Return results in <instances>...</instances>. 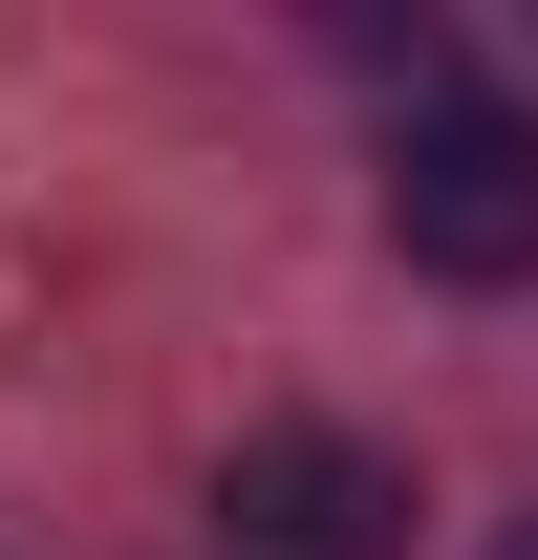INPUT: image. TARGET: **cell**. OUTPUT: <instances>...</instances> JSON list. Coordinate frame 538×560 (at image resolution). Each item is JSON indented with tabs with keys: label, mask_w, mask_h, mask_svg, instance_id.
Masks as SVG:
<instances>
[{
	"label": "cell",
	"mask_w": 538,
	"mask_h": 560,
	"mask_svg": "<svg viewBox=\"0 0 538 560\" xmlns=\"http://www.w3.org/2000/svg\"><path fill=\"white\" fill-rule=\"evenodd\" d=\"M388 237L409 280H538V108H409Z\"/></svg>",
	"instance_id": "6da1fadb"
},
{
	"label": "cell",
	"mask_w": 538,
	"mask_h": 560,
	"mask_svg": "<svg viewBox=\"0 0 538 560\" xmlns=\"http://www.w3.org/2000/svg\"><path fill=\"white\" fill-rule=\"evenodd\" d=\"M215 560H409V453H366V431H237L215 453Z\"/></svg>",
	"instance_id": "7a4b0ae2"
},
{
	"label": "cell",
	"mask_w": 538,
	"mask_h": 560,
	"mask_svg": "<svg viewBox=\"0 0 538 560\" xmlns=\"http://www.w3.org/2000/svg\"><path fill=\"white\" fill-rule=\"evenodd\" d=\"M495 560H538V517H517V539H495Z\"/></svg>",
	"instance_id": "3957f363"
}]
</instances>
